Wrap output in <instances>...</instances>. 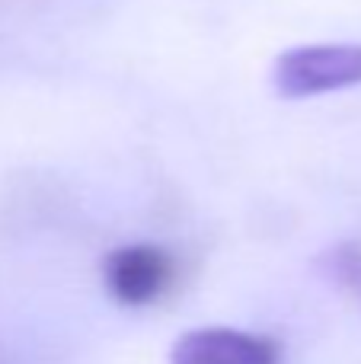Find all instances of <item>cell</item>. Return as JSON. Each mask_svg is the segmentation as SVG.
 <instances>
[{"mask_svg": "<svg viewBox=\"0 0 361 364\" xmlns=\"http://www.w3.org/2000/svg\"><path fill=\"white\" fill-rule=\"evenodd\" d=\"M317 272L336 291H343L361 314V243L358 240H339L336 246L323 250L317 259Z\"/></svg>", "mask_w": 361, "mask_h": 364, "instance_id": "4", "label": "cell"}, {"mask_svg": "<svg viewBox=\"0 0 361 364\" xmlns=\"http://www.w3.org/2000/svg\"><path fill=\"white\" fill-rule=\"evenodd\" d=\"M176 262L166 250L151 243L119 246L102 262V284L122 307H151L170 291Z\"/></svg>", "mask_w": 361, "mask_h": 364, "instance_id": "2", "label": "cell"}, {"mask_svg": "<svg viewBox=\"0 0 361 364\" xmlns=\"http://www.w3.org/2000/svg\"><path fill=\"white\" fill-rule=\"evenodd\" d=\"M272 87L281 100H311L361 87V45L317 42L281 51L272 64Z\"/></svg>", "mask_w": 361, "mask_h": 364, "instance_id": "1", "label": "cell"}, {"mask_svg": "<svg viewBox=\"0 0 361 364\" xmlns=\"http://www.w3.org/2000/svg\"><path fill=\"white\" fill-rule=\"evenodd\" d=\"M170 364H285V352L272 336L205 326L173 342Z\"/></svg>", "mask_w": 361, "mask_h": 364, "instance_id": "3", "label": "cell"}]
</instances>
